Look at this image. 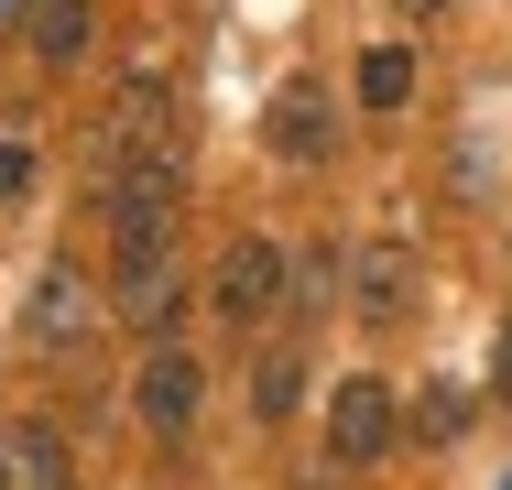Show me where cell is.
Returning a JSON list of instances; mask_svg holds the SVG:
<instances>
[{
    "label": "cell",
    "mask_w": 512,
    "mask_h": 490,
    "mask_svg": "<svg viewBox=\"0 0 512 490\" xmlns=\"http://www.w3.org/2000/svg\"><path fill=\"white\" fill-rule=\"evenodd\" d=\"M175 207H186V196H175L164 164H131L120 196H109V251H120V262H164V251H175Z\"/></svg>",
    "instance_id": "cell-1"
},
{
    "label": "cell",
    "mask_w": 512,
    "mask_h": 490,
    "mask_svg": "<svg viewBox=\"0 0 512 490\" xmlns=\"http://www.w3.org/2000/svg\"><path fill=\"white\" fill-rule=\"evenodd\" d=\"M207 305H218L229 327H262V316L284 305V251H273V240H229L218 273H207Z\"/></svg>",
    "instance_id": "cell-2"
},
{
    "label": "cell",
    "mask_w": 512,
    "mask_h": 490,
    "mask_svg": "<svg viewBox=\"0 0 512 490\" xmlns=\"http://www.w3.org/2000/svg\"><path fill=\"white\" fill-rule=\"evenodd\" d=\"M393 425H404V414H393V382H371V371H349V382L327 392V447H338L349 469H371V458L393 447Z\"/></svg>",
    "instance_id": "cell-3"
},
{
    "label": "cell",
    "mask_w": 512,
    "mask_h": 490,
    "mask_svg": "<svg viewBox=\"0 0 512 490\" xmlns=\"http://www.w3.org/2000/svg\"><path fill=\"white\" fill-rule=\"evenodd\" d=\"M131 414H142L153 436H186V425H197V360H186V349H153V360L131 371Z\"/></svg>",
    "instance_id": "cell-4"
},
{
    "label": "cell",
    "mask_w": 512,
    "mask_h": 490,
    "mask_svg": "<svg viewBox=\"0 0 512 490\" xmlns=\"http://www.w3.org/2000/svg\"><path fill=\"white\" fill-rule=\"evenodd\" d=\"M262 131H273V153H284V164H316V153H327V88L295 77V88L273 98V120H262Z\"/></svg>",
    "instance_id": "cell-5"
},
{
    "label": "cell",
    "mask_w": 512,
    "mask_h": 490,
    "mask_svg": "<svg viewBox=\"0 0 512 490\" xmlns=\"http://www.w3.org/2000/svg\"><path fill=\"white\" fill-rule=\"evenodd\" d=\"M349 284H360V316H371V327H393V316H404V284H414V251L404 240H371V251L349 262Z\"/></svg>",
    "instance_id": "cell-6"
},
{
    "label": "cell",
    "mask_w": 512,
    "mask_h": 490,
    "mask_svg": "<svg viewBox=\"0 0 512 490\" xmlns=\"http://www.w3.org/2000/svg\"><path fill=\"white\" fill-rule=\"evenodd\" d=\"M88 44H99V11H88V0H44V11H33V55H44V66H77Z\"/></svg>",
    "instance_id": "cell-7"
},
{
    "label": "cell",
    "mask_w": 512,
    "mask_h": 490,
    "mask_svg": "<svg viewBox=\"0 0 512 490\" xmlns=\"http://www.w3.org/2000/svg\"><path fill=\"white\" fill-rule=\"evenodd\" d=\"M11 490H66V436L55 425H11Z\"/></svg>",
    "instance_id": "cell-8"
},
{
    "label": "cell",
    "mask_w": 512,
    "mask_h": 490,
    "mask_svg": "<svg viewBox=\"0 0 512 490\" xmlns=\"http://www.w3.org/2000/svg\"><path fill=\"white\" fill-rule=\"evenodd\" d=\"M120 316L131 327H164L175 316V262H120Z\"/></svg>",
    "instance_id": "cell-9"
},
{
    "label": "cell",
    "mask_w": 512,
    "mask_h": 490,
    "mask_svg": "<svg viewBox=\"0 0 512 490\" xmlns=\"http://www.w3.org/2000/svg\"><path fill=\"white\" fill-rule=\"evenodd\" d=\"M77 316H88V294H77V273H66V262H55V273H44V284H33V316H22V327H33V338H66V327H77Z\"/></svg>",
    "instance_id": "cell-10"
},
{
    "label": "cell",
    "mask_w": 512,
    "mask_h": 490,
    "mask_svg": "<svg viewBox=\"0 0 512 490\" xmlns=\"http://www.w3.org/2000/svg\"><path fill=\"white\" fill-rule=\"evenodd\" d=\"M360 98H371V109H404L414 98V55L404 44H371V55H360Z\"/></svg>",
    "instance_id": "cell-11"
},
{
    "label": "cell",
    "mask_w": 512,
    "mask_h": 490,
    "mask_svg": "<svg viewBox=\"0 0 512 490\" xmlns=\"http://www.w3.org/2000/svg\"><path fill=\"white\" fill-rule=\"evenodd\" d=\"M295 392H306V360H295V349H284V360H262V382H251L262 414H295Z\"/></svg>",
    "instance_id": "cell-12"
},
{
    "label": "cell",
    "mask_w": 512,
    "mask_h": 490,
    "mask_svg": "<svg viewBox=\"0 0 512 490\" xmlns=\"http://www.w3.org/2000/svg\"><path fill=\"white\" fill-rule=\"evenodd\" d=\"M458 425H469V392H425V414H414V436H436V447H447V436H458Z\"/></svg>",
    "instance_id": "cell-13"
},
{
    "label": "cell",
    "mask_w": 512,
    "mask_h": 490,
    "mask_svg": "<svg viewBox=\"0 0 512 490\" xmlns=\"http://www.w3.org/2000/svg\"><path fill=\"white\" fill-rule=\"evenodd\" d=\"M22 186H33V142H11V131H0V207H11Z\"/></svg>",
    "instance_id": "cell-14"
},
{
    "label": "cell",
    "mask_w": 512,
    "mask_h": 490,
    "mask_svg": "<svg viewBox=\"0 0 512 490\" xmlns=\"http://www.w3.org/2000/svg\"><path fill=\"white\" fill-rule=\"evenodd\" d=\"M491 382L512 392V316H502V338H491Z\"/></svg>",
    "instance_id": "cell-15"
},
{
    "label": "cell",
    "mask_w": 512,
    "mask_h": 490,
    "mask_svg": "<svg viewBox=\"0 0 512 490\" xmlns=\"http://www.w3.org/2000/svg\"><path fill=\"white\" fill-rule=\"evenodd\" d=\"M436 11H447V0H404V22H436Z\"/></svg>",
    "instance_id": "cell-16"
},
{
    "label": "cell",
    "mask_w": 512,
    "mask_h": 490,
    "mask_svg": "<svg viewBox=\"0 0 512 490\" xmlns=\"http://www.w3.org/2000/svg\"><path fill=\"white\" fill-rule=\"evenodd\" d=\"M0 490H11V436H0Z\"/></svg>",
    "instance_id": "cell-17"
},
{
    "label": "cell",
    "mask_w": 512,
    "mask_h": 490,
    "mask_svg": "<svg viewBox=\"0 0 512 490\" xmlns=\"http://www.w3.org/2000/svg\"><path fill=\"white\" fill-rule=\"evenodd\" d=\"M11 11H22V0H0V22H11Z\"/></svg>",
    "instance_id": "cell-18"
},
{
    "label": "cell",
    "mask_w": 512,
    "mask_h": 490,
    "mask_svg": "<svg viewBox=\"0 0 512 490\" xmlns=\"http://www.w3.org/2000/svg\"><path fill=\"white\" fill-rule=\"evenodd\" d=\"M502 490H512V480H502Z\"/></svg>",
    "instance_id": "cell-19"
}]
</instances>
